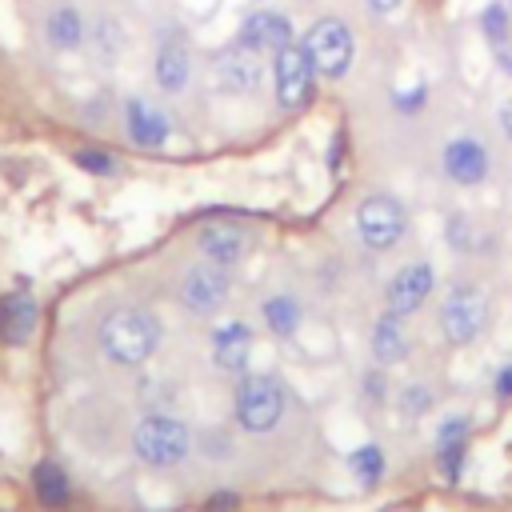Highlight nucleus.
Returning a JSON list of instances; mask_svg holds the SVG:
<instances>
[{
    "label": "nucleus",
    "instance_id": "25",
    "mask_svg": "<svg viewBox=\"0 0 512 512\" xmlns=\"http://www.w3.org/2000/svg\"><path fill=\"white\" fill-rule=\"evenodd\" d=\"M424 104V88H412V92H400L396 96V108L400 112H412V108H420Z\"/></svg>",
    "mask_w": 512,
    "mask_h": 512
},
{
    "label": "nucleus",
    "instance_id": "15",
    "mask_svg": "<svg viewBox=\"0 0 512 512\" xmlns=\"http://www.w3.org/2000/svg\"><path fill=\"white\" fill-rule=\"evenodd\" d=\"M248 352H252V332L244 324H224L216 336H212V360L228 372L244 368L248 364Z\"/></svg>",
    "mask_w": 512,
    "mask_h": 512
},
{
    "label": "nucleus",
    "instance_id": "6",
    "mask_svg": "<svg viewBox=\"0 0 512 512\" xmlns=\"http://www.w3.org/2000/svg\"><path fill=\"white\" fill-rule=\"evenodd\" d=\"M312 72L316 68H312L304 48H296V44L276 48V100H280V108H304L308 104Z\"/></svg>",
    "mask_w": 512,
    "mask_h": 512
},
{
    "label": "nucleus",
    "instance_id": "11",
    "mask_svg": "<svg viewBox=\"0 0 512 512\" xmlns=\"http://www.w3.org/2000/svg\"><path fill=\"white\" fill-rule=\"evenodd\" d=\"M228 292V276L220 272V264H200L184 276V304L192 312H212Z\"/></svg>",
    "mask_w": 512,
    "mask_h": 512
},
{
    "label": "nucleus",
    "instance_id": "5",
    "mask_svg": "<svg viewBox=\"0 0 512 512\" xmlns=\"http://www.w3.org/2000/svg\"><path fill=\"white\" fill-rule=\"evenodd\" d=\"M356 228L368 248H392L404 236V208L392 196H368L356 212Z\"/></svg>",
    "mask_w": 512,
    "mask_h": 512
},
{
    "label": "nucleus",
    "instance_id": "27",
    "mask_svg": "<svg viewBox=\"0 0 512 512\" xmlns=\"http://www.w3.org/2000/svg\"><path fill=\"white\" fill-rule=\"evenodd\" d=\"M496 392H500V396H512V368H504V372H500V384H496Z\"/></svg>",
    "mask_w": 512,
    "mask_h": 512
},
{
    "label": "nucleus",
    "instance_id": "19",
    "mask_svg": "<svg viewBox=\"0 0 512 512\" xmlns=\"http://www.w3.org/2000/svg\"><path fill=\"white\" fill-rule=\"evenodd\" d=\"M372 352H376V360H384V364H392V360H400V356H404V336H400V328H396V316H392V312L376 324V332H372Z\"/></svg>",
    "mask_w": 512,
    "mask_h": 512
},
{
    "label": "nucleus",
    "instance_id": "9",
    "mask_svg": "<svg viewBox=\"0 0 512 512\" xmlns=\"http://www.w3.org/2000/svg\"><path fill=\"white\" fill-rule=\"evenodd\" d=\"M428 292H432V268L428 264H408L388 284V312L392 316H408L428 300Z\"/></svg>",
    "mask_w": 512,
    "mask_h": 512
},
{
    "label": "nucleus",
    "instance_id": "20",
    "mask_svg": "<svg viewBox=\"0 0 512 512\" xmlns=\"http://www.w3.org/2000/svg\"><path fill=\"white\" fill-rule=\"evenodd\" d=\"M264 320H268V328H272L276 336H292L296 324H300V308H296V300H288V296H272V300L264 304Z\"/></svg>",
    "mask_w": 512,
    "mask_h": 512
},
{
    "label": "nucleus",
    "instance_id": "4",
    "mask_svg": "<svg viewBox=\"0 0 512 512\" xmlns=\"http://www.w3.org/2000/svg\"><path fill=\"white\" fill-rule=\"evenodd\" d=\"M280 412H284V396H280L276 380L252 376V380L240 384V392H236V416H240V424L248 432H268L280 420Z\"/></svg>",
    "mask_w": 512,
    "mask_h": 512
},
{
    "label": "nucleus",
    "instance_id": "1",
    "mask_svg": "<svg viewBox=\"0 0 512 512\" xmlns=\"http://www.w3.org/2000/svg\"><path fill=\"white\" fill-rule=\"evenodd\" d=\"M160 344V324L144 308H116L100 324V348L116 364H144Z\"/></svg>",
    "mask_w": 512,
    "mask_h": 512
},
{
    "label": "nucleus",
    "instance_id": "12",
    "mask_svg": "<svg viewBox=\"0 0 512 512\" xmlns=\"http://www.w3.org/2000/svg\"><path fill=\"white\" fill-rule=\"evenodd\" d=\"M444 172L452 180H460V184H480L488 176V152L476 140L460 136V140H452L444 148Z\"/></svg>",
    "mask_w": 512,
    "mask_h": 512
},
{
    "label": "nucleus",
    "instance_id": "8",
    "mask_svg": "<svg viewBox=\"0 0 512 512\" xmlns=\"http://www.w3.org/2000/svg\"><path fill=\"white\" fill-rule=\"evenodd\" d=\"M216 80H220L228 92H248V88H256V80H260V52L236 40L232 48H224V52L216 56Z\"/></svg>",
    "mask_w": 512,
    "mask_h": 512
},
{
    "label": "nucleus",
    "instance_id": "3",
    "mask_svg": "<svg viewBox=\"0 0 512 512\" xmlns=\"http://www.w3.org/2000/svg\"><path fill=\"white\" fill-rule=\"evenodd\" d=\"M300 48L308 52L312 68L324 76H344L352 64V32L340 20H316Z\"/></svg>",
    "mask_w": 512,
    "mask_h": 512
},
{
    "label": "nucleus",
    "instance_id": "23",
    "mask_svg": "<svg viewBox=\"0 0 512 512\" xmlns=\"http://www.w3.org/2000/svg\"><path fill=\"white\" fill-rule=\"evenodd\" d=\"M480 28H484V36L492 40V48L504 44V40H508V12H504L500 4H488L484 16H480Z\"/></svg>",
    "mask_w": 512,
    "mask_h": 512
},
{
    "label": "nucleus",
    "instance_id": "17",
    "mask_svg": "<svg viewBox=\"0 0 512 512\" xmlns=\"http://www.w3.org/2000/svg\"><path fill=\"white\" fill-rule=\"evenodd\" d=\"M32 488H36V500L48 504V508H60V504L68 500V476H64V468L52 464V460L36 464V472H32Z\"/></svg>",
    "mask_w": 512,
    "mask_h": 512
},
{
    "label": "nucleus",
    "instance_id": "21",
    "mask_svg": "<svg viewBox=\"0 0 512 512\" xmlns=\"http://www.w3.org/2000/svg\"><path fill=\"white\" fill-rule=\"evenodd\" d=\"M48 40H52L56 48L80 44V16H76L72 8H56V12L48 16Z\"/></svg>",
    "mask_w": 512,
    "mask_h": 512
},
{
    "label": "nucleus",
    "instance_id": "7",
    "mask_svg": "<svg viewBox=\"0 0 512 512\" xmlns=\"http://www.w3.org/2000/svg\"><path fill=\"white\" fill-rule=\"evenodd\" d=\"M440 320H444V336H448V340L468 344V340L484 328V320H488V300H484V292L472 288V284H460V288L448 296Z\"/></svg>",
    "mask_w": 512,
    "mask_h": 512
},
{
    "label": "nucleus",
    "instance_id": "13",
    "mask_svg": "<svg viewBox=\"0 0 512 512\" xmlns=\"http://www.w3.org/2000/svg\"><path fill=\"white\" fill-rule=\"evenodd\" d=\"M32 332H36V300L28 292L0 296V340L24 344Z\"/></svg>",
    "mask_w": 512,
    "mask_h": 512
},
{
    "label": "nucleus",
    "instance_id": "16",
    "mask_svg": "<svg viewBox=\"0 0 512 512\" xmlns=\"http://www.w3.org/2000/svg\"><path fill=\"white\" fill-rule=\"evenodd\" d=\"M200 248L212 264H232L244 252V232L232 228V224H212V228L200 232Z\"/></svg>",
    "mask_w": 512,
    "mask_h": 512
},
{
    "label": "nucleus",
    "instance_id": "28",
    "mask_svg": "<svg viewBox=\"0 0 512 512\" xmlns=\"http://www.w3.org/2000/svg\"><path fill=\"white\" fill-rule=\"evenodd\" d=\"M368 8L372 12H392V8H400V0H368Z\"/></svg>",
    "mask_w": 512,
    "mask_h": 512
},
{
    "label": "nucleus",
    "instance_id": "2",
    "mask_svg": "<svg viewBox=\"0 0 512 512\" xmlns=\"http://www.w3.org/2000/svg\"><path fill=\"white\" fill-rule=\"evenodd\" d=\"M132 448H136V456L144 464L168 468V464H176V460L188 456V428L180 420H172V416H148V420L136 424Z\"/></svg>",
    "mask_w": 512,
    "mask_h": 512
},
{
    "label": "nucleus",
    "instance_id": "29",
    "mask_svg": "<svg viewBox=\"0 0 512 512\" xmlns=\"http://www.w3.org/2000/svg\"><path fill=\"white\" fill-rule=\"evenodd\" d=\"M500 128H504V132L512 136V100H508V104L500 108Z\"/></svg>",
    "mask_w": 512,
    "mask_h": 512
},
{
    "label": "nucleus",
    "instance_id": "14",
    "mask_svg": "<svg viewBox=\"0 0 512 512\" xmlns=\"http://www.w3.org/2000/svg\"><path fill=\"white\" fill-rule=\"evenodd\" d=\"M128 132L140 148H160L168 140V120L144 100H128Z\"/></svg>",
    "mask_w": 512,
    "mask_h": 512
},
{
    "label": "nucleus",
    "instance_id": "30",
    "mask_svg": "<svg viewBox=\"0 0 512 512\" xmlns=\"http://www.w3.org/2000/svg\"><path fill=\"white\" fill-rule=\"evenodd\" d=\"M508 4H512V0H508Z\"/></svg>",
    "mask_w": 512,
    "mask_h": 512
},
{
    "label": "nucleus",
    "instance_id": "22",
    "mask_svg": "<svg viewBox=\"0 0 512 512\" xmlns=\"http://www.w3.org/2000/svg\"><path fill=\"white\" fill-rule=\"evenodd\" d=\"M348 464H352V472H356V480H360V484H376V480H380V472H384V456H380V448H376V444L356 448Z\"/></svg>",
    "mask_w": 512,
    "mask_h": 512
},
{
    "label": "nucleus",
    "instance_id": "10",
    "mask_svg": "<svg viewBox=\"0 0 512 512\" xmlns=\"http://www.w3.org/2000/svg\"><path fill=\"white\" fill-rule=\"evenodd\" d=\"M240 44H248V48H256V52H264V48H284L288 40H292V24H288V16H280V12H252L244 24H240V36H236Z\"/></svg>",
    "mask_w": 512,
    "mask_h": 512
},
{
    "label": "nucleus",
    "instance_id": "18",
    "mask_svg": "<svg viewBox=\"0 0 512 512\" xmlns=\"http://www.w3.org/2000/svg\"><path fill=\"white\" fill-rule=\"evenodd\" d=\"M184 80H188V56H184V48L180 44H164L160 56H156V84L168 88V92H176V88H184Z\"/></svg>",
    "mask_w": 512,
    "mask_h": 512
},
{
    "label": "nucleus",
    "instance_id": "24",
    "mask_svg": "<svg viewBox=\"0 0 512 512\" xmlns=\"http://www.w3.org/2000/svg\"><path fill=\"white\" fill-rule=\"evenodd\" d=\"M76 164L80 168H88V172H96V176H108L112 172V156H104V152H76Z\"/></svg>",
    "mask_w": 512,
    "mask_h": 512
},
{
    "label": "nucleus",
    "instance_id": "26",
    "mask_svg": "<svg viewBox=\"0 0 512 512\" xmlns=\"http://www.w3.org/2000/svg\"><path fill=\"white\" fill-rule=\"evenodd\" d=\"M496 64H500V72L504 76H512V44L504 40V44H496Z\"/></svg>",
    "mask_w": 512,
    "mask_h": 512
}]
</instances>
